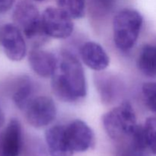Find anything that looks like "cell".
Wrapping results in <instances>:
<instances>
[{"label": "cell", "mask_w": 156, "mask_h": 156, "mask_svg": "<svg viewBox=\"0 0 156 156\" xmlns=\"http://www.w3.org/2000/svg\"><path fill=\"white\" fill-rule=\"evenodd\" d=\"M53 92L64 102H75L87 94L85 72L73 53L63 51L58 57V66L51 77Z\"/></svg>", "instance_id": "6da1fadb"}, {"label": "cell", "mask_w": 156, "mask_h": 156, "mask_svg": "<svg viewBox=\"0 0 156 156\" xmlns=\"http://www.w3.org/2000/svg\"><path fill=\"white\" fill-rule=\"evenodd\" d=\"M143 18L136 10L124 9L115 15L113 21L114 44L119 50L127 51L133 47L140 36Z\"/></svg>", "instance_id": "7a4b0ae2"}, {"label": "cell", "mask_w": 156, "mask_h": 156, "mask_svg": "<svg viewBox=\"0 0 156 156\" xmlns=\"http://www.w3.org/2000/svg\"><path fill=\"white\" fill-rule=\"evenodd\" d=\"M14 22L22 31L24 36L38 47L49 37L46 34L42 25L41 15L36 6L28 2H21L13 12Z\"/></svg>", "instance_id": "3957f363"}, {"label": "cell", "mask_w": 156, "mask_h": 156, "mask_svg": "<svg viewBox=\"0 0 156 156\" xmlns=\"http://www.w3.org/2000/svg\"><path fill=\"white\" fill-rule=\"evenodd\" d=\"M102 122L108 136L117 141L129 135L137 126L135 111L127 101L106 113Z\"/></svg>", "instance_id": "277c9868"}, {"label": "cell", "mask_w": 156, "mask_h": 156, "mask_svg": "<svg viewBox=\"0 0 156 156\" xmlns=\"http://www.w3.org/2000/svg\"><path fill=\"white\" fill-rule=\"evenodd\" d=\"M26 119L35 128L49 126L56 117V107L53 99L47 96L33 98L24 109Z\"/></svg>", "instance_id": "5b68a950"}, {"label": "cell", "mask_w": 156, "mask_h": 156, "mask_svg": "<svg viewBox=\"0 0 156 156\" xmlns=\"http://www.w3.org/2000/svg\"><path fill=\"white\" fill-rule=\"evenodd\" d=\"M42 25L49 37L65 39L74 29L72 18L59 8L48 7L41 15Z\"/></svg>", "instance_id": "8992f818"}, {"label": "cell", "mask_w": 156, "mask_h": 156, "mask_svg": "<svg viewBox=\"0 0 156 156\" xmlns=\"http://www.w3.org/2000/svg\"><path fill=\"white\" fill-rule=\"evenodd\" d=\"M0 44L10 60H22L27 53V47L22 31L13 24H6L0 30Z\"/></svg>", "instance_id": "52a82bcc"}, {"label": "cell", "mask_w": 156, "mask_h": 156, "mask_svg": "<svg viewBox=\"0 0 156 156\" xmlns=\"http://www.w3.org/2000/svg\"><path fill=\"white\" fill-rule=\"evenodd\" d=\"M66 133L73 152H84L94 144V135L89 126L81 120H76L66 126Z\"/></svg>", "instance_id": "ba28073f"}, {"label": "cell", "mask_w": 156, "mask_h": 156, "mask_svg": "<svg viewBox=\"0 0 156 156\" xmlns=\"http://www.w3.org/2000/svg\"><path fill=\"white\" fill-rule=\"evenodd\" d=\"M28 62L31 69L43 78L52 77L58 66V57L47 50L34 47L28 54Z\"/></svg>", "instance_id": "9c48e42d"}, {"label": "cell", "mask_w": 156, "mask_h": 156, "mask_svg": "<svg viewBox=\"0 0 156 156\" xmlns=\"http://www.w3.org/2000/svg\"><path fill=\"white\" fill-rule=\"evenodd\" d=\"M80 55L84 63L96 72L103 71L109 66L108 53L98 43L89 41L84 44L81 47Z\"/></svg>", "instance_id": "30bf717a"}, {"label": "cell", "mask_w": 156, "mask_h": 156, "mask_svg": "<svg viewBox=\"0 0 156 156\" xmlns=\"http://www.w3.org/2000/svg\"><path fill=\"white\" fill-rule=\"evenodd\" d=\"M119 142L116 156H142L148 147L144 127L139 125L129 135Z\"/></svg>", "instance_id": "8fae6325"}, {"label": "cell", "mask_w": 156, "mask_h": 156, "mask_svg": "<svg viewBox=\"0 0 156 156\" xmlns=\"http://www.w3.org/2000/svg\"><path fill=\"white\" fill-rule=\"evenodd\" d=\"M46 143L50 156H73V151L69 144L66 126L56 125L47 129Z\"/></svg>", "instance_id": "7c38bea8"}, {"label": "cell", "mask_w": 156, "mask_h": 156, "mask_svg": "<svg viewBox=\"0 0 156 156\" xmlns=\"http://www.w3.org/2000/svg\"><path fill=\"white\" fill-rule=\"evenodd\" d=\"M5 156H18L22 145V131L20 122L13 118L2 133Z\"/></svg>", "instance_id": "4fadbf2b"}, {"label": "cell", "mask_w": 156, "mask_h": 156, "mask_svg": "<svg viewBox=\"0 0 156 156\" xmlns=\"http://www.w3.org/2000/svg\"><path fill=\"white\" fill-rule=\"evenodd\" d=\"M119 82L114 76L108 74H99L95 77V85L102 101L111 104L116 100L120 91Z\"/></svg>", "instance_id": "5bb4252c"}, {"label": "cell", "mask_w": 156, "mask_h": 156, "mask_svg": "<svg viewBox=\"0 0 156 156\" xmlns=\"http://www.w3.org/2000/svg\"><path fill=\"white\" fill-rule=\"evenodd\" d=\"M136 66L145 76L156 77V42L143 46L137 58Z\"/></svg>", "instance_id": "9a60e30c"}, {"label": "cell", "mask_w": 156, "mask_h": 156, "mask_svg": "<svg viewBox=\"0 0 156 156\" xmlns=\"http://www.w3.org/2000/svg\"><path fill=\"white\" fill-rule=\"evenodd\" d=\"M34 86L29 79H23L19 82L12 95V100L18 109L26 108L29 102L33 98Z\"/></svg>", "instance_id": "2e32d148"}, {"label": "cell", "mask_w": 156, "mask_h": 156, "mask_svg": "<svg viewBox=\"0 0 156 156\" xmlns=\"http://www.w3.org/2000/svg\"><path fill=\"white\" fill-rule=\"evenodd\" d=\"M57 5L72 19H80L85 13V0H57Z\"/></svg>", "instance_id": "e0dca14e"}, {"label": "cell", "mask_w": 156, "mask_h": 156, "mask_svg": "<svg viewBox=\"0 0 156 156\" xmlns=\"http://www.w3.org/2000/svg\"><path fill=\"white\" fill-rule=\"evenodd\" d=\"M88 10L92 17L104 18L113 11L115 0H88Z\"/></svg>", "instance_id": "ac0fdd59"}, {"label": "cell", "mask_w": 156, "mask_h": 156, "mask_svg": "<svg viewBox=\"0 0 156 156\" xmlns=\"http://www.w3.org/2000/svg\"><path fill=\"white\" fill-rule=\"evenodd\" d=\"M143 127L148 147L156 154V117H149Z\"/></svg>", "instance_id": "d6986e66"}, {"label": "cell", "mask_w": 156, "mask_h": 156, "mask_svg": "<svg viewBox=\"0 0 156 156\" xmlns=\"http://www.w3.org/2000/svg\"><path fill=\"white\" fill-rule=\"evenodd\" d=\"M143 99L146 107L156 113V82H146L142 88Z\"/></svg>", "instance_id": "ffe728a7"}, {"label": "cell", "mask_w": 156, "mask_h": 156, "mask_svg": "<svg viewBox=\"0 0 156 156\" xmlns=\"http://www.w3.org/2000/svg\"><path fill=\"white\" fill-rule=\"evenodd\" d=\"M15 0H0V15L7 12L13 6Z\"/></svg>", "instance_id": "44dd1931"}, {"label": "cell", "mask_w": 156, "mask_h": 156, "mask_svg": "<svg viewBox=\"0 0 156 156\" xmlns=\"http://www.w3.org/2000/svg\"><path fill=\"white\" fill-rule=\"evenodd\" d=\"M5 114L4 112H3L2 108L1 106H0V128H1L2 126H3V125H4L5 123Z\"/></svg>", "instance_id": "7402d4cb"}, {"label": "cell", "mask_w": 156, "mask_h": 156, "mask_svg": "<svg viewBox=\"0 0 156 156\" xmlns=\"http://www.w3.org/2000/svg\"><path fill=\"white\" fill-rule=\"evenodd\" d=\"M0 156H5L2 146V133H0Z\"/></svg>", "instance_id": "603a6c76"}, {"label": "cell", "mask_w": 156, "mask_h": 156, "mask_svg": "<svg viewBox=\"0 0 156 156\" xmlns=\"http://www.w3.org/2000/svg\"><path fill=\"white\" fill-rule=\"evenodd\" d=\"M34 1H37V2H44V1H46V0H34Z\"/></svg>", "instance_id": "cb8c5ba5"}, {"label": "cell", "mask_w": 156, "mask_h": 156, "mask_svg": "<svg viewBox=\"0 0 156 156\" xmlns=\"http://www.w3.org/2000/svg\"><path fill=\"white\" fill-rule=\"evenodd\" d=\"M0 30H1V28H0Z\"/></svg>", "instance_id": "d4e9b609"}]
</instances>
